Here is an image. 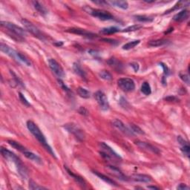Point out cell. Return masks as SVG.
<instances>
[{
    "label": "cell",
    "mask_w": 190,
    "mask_h": 190,
    "mask_svg": "<svg viewBox=\"0 0 190 190\" xmlns=\"http://www.w3.org/2000/svg\"><path fill=\"white\" fill-rule=\"evenodd\" d=\"M26 125L27 128H28V129L30 131V132L37 139V140L40 143V144L46 149V151L48 152H49L52 157L56 158L55 153L54 152L53 149H51V147L48 143H47L46 137L43 135V133L42 132L41 130L39 129V128L31 120L27 121Z\"/></svg>",
    "instance_id": "cell-1"
},
{
    "label": "cell",
    "mask_w": 190,
    "mask_h": 190,
    "mask_svg": "<svg viewBox=\"0 0 190 190\" xmlns=\"http://www.w3.org/2000/svg\"><path fill=\"white\" fill-rule=\"evenodd\" d=\"M1 153L2 155L6 160H10V161H12L13 163L15 164L18 172H19V174L22 178H26L27 175H28V172H27L26 168L25 167V166L23 165L22 163L21 162L20 159H19L15 154L3 147L1 149Z\"/></svg>",
    "instance_id": "cell-2"
},
{
    "label": "cell",
    "mask_w": 190,
    "mask_h": 190,
    "mask_svg": "<svg viewBox=\"0 0 190 190\" xmlns=\"http://www.w3.org/2000/svg\"><path fill=\"white\" fill-rule=\"evenodd\" d=\"M1 25L2 27L7 29L10 32V37H12L13 35L14 39H15L16 37L17 38V40L18 41L25 40V37L27 36V33L26 30H24L22 28L18 26V25H15L14 23L5 21H2Z\"/></svg>",
    "instance_id": "cell-3"
},
{
    "label": "cell",
    "mask_w": 190,
    "mask_h": 190,
    "mask_svg": "<svg viewBox=\"0 0 190 190\" xmlns=\"http://www.w3.org/2000/svg\"><path fill=\"white\" fill-rule=\"evenodd\" d=\"M84 10L89 14L90 15H91L92 17L98 18L100 20H111L114 19V16L112 14H110L107 11H105V10H99V9H95L91 8L88 6H86L84 8Z\"/></svg>",
    "instance_id": "cell-4"
},
{
    "label": "cell",
    "mask_w": 190,
    "mask_h": 190,
    "mask_svg": "<svg viewBox=\"0 0 190 190\" xmlns=\"http://www.w3.org/2000/svg\"><path fill=\"white\" fill-rule=\"evenodd\" d=\"M102 152H100V155L103 157H105L108 160H121V157L117 152L114 151L113 149H111L108 145L105 144L104 142L99 143V144Z\"/></svg>",
    "instance_id": "cell-5"
},
{
    "label": "cell",
    "mask_w": 190,
    "mask_h": 190,
    "mask_svg": "<svg viewBox=\"0 0 190 190\" xmlns=\"http://www.w3.org/2000/svg\"><path fill=\"white\" fill-rule=\"evenodd\" d=\"M64 128L68 132L75 135L77 140H79V141H83L85 140L86 135H85L84 131L77 125L75 123H67L64 126Z\"/></svg>",
    "instance_id": "cell-6"
},
{
    "label": "cell",
    "mask_w": 190,
    "mask_h": 190,
    "mask_svg": "<svg viewBox=\"0 0 190 190\" xmlns=\"http://www.w3.org/2000/svg\"><path fill=\"white\" fill-rule=\"evenodd\" d=\"M22 24L23 25V26L25 27V28L28 30V32H30V34H33L34 37H37L39 39H45V37L43 36V34L42 32L39 30V29L37 28V27L34 25L33 23L30 22V21L27 20V19H23L21 20Z\"/></svg>",
    "instance_id": "cell-7"
},
{
    "label": "cell",
    "mask_w": 190,
    "mask_h": 190,
    "mask_svg": "<svg viewBox=\"0 0 190 190\" xmlns=\"http://www.w3.org/2000/svg\"><path fill=\"white\" fill-rule=\"evenodd\" d=\"M117 85L120 87V89L126 92L132 91L135 88V82L132 79L130 78H121L118 79Z\"/></svg>",
    "instance_id": "cell-8"
},
{
    "label": "cell",
    "mask_w": 190,
    "mask_h": 190,
    "mask_svg": "<svg viewBox=\"0 0 190 190\" xmlns=\"http://www.w3.org/2000/svg\"><path fill=\"white\" fill-rule=\"evenodd\" d=\"M95 97L101 109L103 110V111H106L109 108L108 98L103 92L101 91H97L95 94Z\"/></svg>",
    "instance_id": "cell-9"
},
{
    "label": "cell",
    "mask_w": 190,
    "mask_h": 190,
    "mask_svg": "<svg viewBox=\"0 0 190 190\" xmlns=\"http://www.w3.org/2000/svg\"><path fill=\"white\" fill-rule=\"evenodd\" d=\"M48 65H49L50 68L51 69L52 71H53L59 79L63 78V77H65V72L64 71H63V68L56 59H49V60H48Z\"/></svg>",
    "instance_id": "cell-10"
},
{
    "label": "cell",
    "mask_w": 190,
    "mask_h": 190,
    "mask_svg": "<svg viewBox=\"0 0 190 190\" xmlns=\"http://www.w3.org/2000/svg\"><path fill=\"white\" fill-rule=\"evenodd\" d=\"M112 125H113V126H115L117 129H118L119 131H121L122 133L125 134V135H133L132 131H131V130L128 129V128L125 126V124L121 120L115 119V120H114L113 121H112Z\"/></svg>",
    "instance_id": "cell-11"
},
{
    "label": "cell",
    "mask_w": 190,
    "mask_h": 190,
    "mask_svg": "<svg viewBox=\"0 0 190 190\" xmlns=\"http://www.w3.org/2000/svg\"><path fill=\"white\" fill-rule=\"evenodd\" d=\"M106 169H107V171L108 172V173H109L110 175H113V176H115L116 177V178L120 179V180H127L126 177L125 176V175H123V173L122 172L118 169V168L115 167V166H107Z\"/></svg>",
    "instance_id": "cell-12"
},
{
    "label": "cell",
    "mask_w": 190,
    "mask_h": 190,
    "mask_svg": "<svg viewBox=\"0 0 190 190\" xmlns=\"http://www.w3.org/2000/svg\"><path fill=\"white\" fill-rule=\"evenodd\" d=\"M135 144H136L137 146H138L140 148H141V149H144L147 150V151L152 152L157 154V155H159V154L160 153V151L157 149V147L152 146V145L148 144V143L141 142V141H136V142H135Z\"/></svg>",
    "instance_id": "cell-13"
},
{
    "label": "cell",
    "mask_w": 190,
    "mask_h": 190,
    "mask_svg": "<svg viewBox=\"0 0 190 190\" xmlns=\"http://www.w3.org/2000/svg\"><path fill=\"white\" fill-rule=\"evenodd\" d=\"M0 49H1V51L3 52V53H5V54H7V55H8L9 57L14 58V59H17V60L18 52L10 48V46H8V45L4 44L3 42H2L1 45H0Z\"/></svg>",
    "instance_id": "cell-14"
},
{
    "label": "cell",
    "mask_w": 190,
    "mask_h": 190,
    "mask_svg": "<svg viewBox=\"0 0 190 190\" xmlns=\"http://www.w3.org/2000/svg\"><path fill=\"white\" fill-rule=\"evenodd\" d=\"M67 32H69V33L75 34H78V35L81 36H85V37H93L96 36L95 34L89 31H87L85 29H81V28H71L67 30Z\"/></svg>",
    "instance_id": "cell-15"
},
{
    "label": "cell",
    "mask_w": 190,
    "mask_h": 190,
    "mask_svg": "<svg viewBox=\"0 0 190 190\" xmlns=\"http://www.w3.org/2000/svg\"><path fill=\"white\" fill-rule=\"evenodd\" d=\"M131 179L135 181L140 183H150L152 181V178L147 175L143 174H135L131 176Z\"/></svg>",
    "instance_id": "cell-16"
},
{
    "label": "cell",
    "mask_w": 190,
    "mask_h": 190,
    "mask_svg": "<svg viewBox=\"0 0 190 190\" xmlns=\"http://www.w3.org/2000/svg\"><path fill=\"white\" fill-rule=\"evenodd\" d=\"M22 154L27 157V158L29 159V160H31L32 161L37 163V164H42V159L40 157L36 155V154L31 152L30 151H28L27 149L23 152Z\"/></svg>",
    "instance_id": "cell-17"
},
{
    "label": "cell",
    "mask_w": 190,
    "mask_h": 190,
    "mask_svg": "<svg viewBox=\"0 0 190 190\" xmlns=\"http://www.w3.org/2000/svg\"><path fill=\"white\" fill-rule=\"evenodd\" d=\"M189 16V12L187 10H183L174 16L173 19L176 22H183L188 19Z\"/></svg>",
    "instance_id": "cell-18"
},
{
    "label": "cell",
    "mask_w": 190,
    "mask_h": 190,
    "mask_svg": "<svg viewBox=\"0 0 190 190\" xmlns=\"http://www.w3.org/2000/svg\"><path fill=\"white\" fill-rule=\"evenodd\" d=\"M94 174L97 175V177H99L101 180H103V181L107 183L108 184H110V185H112V186H117V183H116L115 180H112L111 178H109L108 177L106 176V175H104L103 174H101L100 172H97V171L94 172Z\"/></svg>",
    "instance_id": "cell-19"
},
{
    "label": "cell",
    "mask_w": 190,
    "mask_h": 190,
    "mask_svg": "<svg viewBox=\"0 0 190 190\" xmlns=\"http://www.w3.org/2000/svg\"><path fill=\"white\" fill-rule=\"evenodd\" d=\"M108 4L113 5V6L117 7V8L123 9L126 10L128 8V4L126 1H108L107 2Z\"/></svg>",
    "instance_id": "cell-20"
},
{
    "label": "cell",
    "mask_w": 190,
    "mask_h": 190,
    "mask_svg": "<svg viewBox=\"0 0 190 190\" xmlns=\"http://www.w3.org/2000/svg\"><path fill=\"white\" fill-rule=\"evenodd\" d=\"M73 69L75 71V74H77V75L79 76L81 78L86 79V74L85 72V71L83 69L82 67L79 63H75L73 66Z\"/></svg>",
    "instance_id": "cell-21"
},
{
    "label": "cell",
    "mask_w": 190,
    "mask_h": 190,
    "mask_svg": "<svg viewBox=\"0 0 190 190\" xmlns=\"http://www.w3.org/2000/svg\"><path fill=\"white\" fill-rule=\"evenodd\" d=\"M65 169H66V171H67V172H68V174H69L70 176L72 177V178L75 179L76 181L78 183V184H79V185H81L83 186H86V182H85L84 179H83V178H81V177L79 176V175H75V174H74L69 169H68V168L66 167V166H65Z\"/></svg>",
    "instance_id": "cell-22"
},
{
    "label": "cell",
    "mask_w": 190,
    "mask_h": 190,
    "mask_svg": "<svg viewBox=\"0 0 190 190\" xmlns=\"http://www.w3.org/2000/svg\"><path fill=\"white\" fill-rule=\"evenodd\" d=\"M33 5L34 8L37 10L38 13L41 14V15L45 16L46 14H48V10H46V8L44 6H42L40 3L38 2H33Z\"/></svg>",
    "instance_id": "cell-23"
},
{
    "label": "cell",
    "mask_w": 190,
    "mask_h": 190,
    "mask_svg": "<svg viewBox=\"0 0 190 190\" xmlns=\"http://www.w3.org/2000/svg\"><path fill=\"white\" fill-rule=\"evenodd\" d=\"M189 5V2H185V1H180L178 2H177V4L175 5V6L173 7V8H172L171 9H169V10H167V11H166L165 14H169V13L174 11V10H178V9L182 8V7H185V6H188V5Z\"/></svg>",
    "instance_id": "cell-24"
},
{
    "label": "cell",
    "mask_w": 190,
    "mask_h": 190,
    "mask_svg": "<svg viewBox=\"0 0 190 190\" xmlns=\"http://www.w3.org/2000/svg\"><path fill=\"white\" fill-rule=\"evenodd\" d=\"M167 42H168L167 39H156V40L150 41L148 45H149V46L150 47H160L164 46V45H166Z\"/></svg>",
    "instance_id": "cell-25"
},
{
    "label": "cell",
    "mask_w": 190,
    "mask_h": 190,
    "mask_svg": "<svg viewBox=\"0 0 190 190\" xmlns=\"http://www.w3.org/2000/svg\"><path fill=\"white\" fill-rule=\"evenodd\" d=\"M8 144L12 146V147H14V149H16L17 150H18V151H19L22 153L23 152H24L25 150L26 149V148L24 147V146H23L22 144H19V142H17V141H15V140H8Z\"/></svg>",
    "instance_id": "cell-26"
},
{
    "label": "cell",
    "mask_w": 190,
    "mask_h": 190,
    "mask_svg": "<svg viewBox=\"0 0 190 190\" xmlns=\"http://www.w3.org/2000/svg\"><path fill=\"white\" fill-rule=\"evenodd\" d=\"M77 92L79 95V97H83V98L88 99L91 97V94H90V92L88 91L87 89H86V88H82V87H79V88H77Z\"/></svg>",
    "instance_id": "cell-27"
},
{
    "label": "cell",
    "mask_w": 190,
    "mask_h": 190,
    "mask_svg": "<svg viewBox=\"0 0 190 190\" xmlns=\"http://www.w3.org/2000/svg\"><path fill=\"white\" fill-rule=\"evenodd\" d=\"M140 40H139V39H137V40L128 42L126 43V44H125L124 46H123V49L126 50V51L132 49V48H135V47L138 46V45L140 44Z\"/></svg>",
    "instance_id": "cell-28"
},
{
    "label": "cell",
    "mask_w": 190,
    "mask_h": 190,
    "mask_svg": "<svg viewBox=\"0 0 190 190\" xmlns=\"http://www.w3.org/2000/svg\"><path fill=\"white\" fill-rule=\"evenodd\" d=\"M141 91L143 94H144L145 95H150L152 93V89L151 86H150L149 83L147 82H144L141 86Z\"/></svg>",
    "instance_id": "cell-29"
},
{
    "label": "cell",
    "mask_w": 190,
    "mask_h": 190,
    "mask_svg": "<svg viewBox=\"0 0 190 190\" xmlns=\"http://www.w3.org/2000/svg\"><path fill=\"white\" fill-rule=\"evenodd\" d=\"M120 31V29L116 28V27H110V28H103L100 30V33L103 34H112Z\"/></svg>",
    "instance_id": "cell-30"
},
{
    "label": "cell",
    "mask_w": 190,
    "mask_h": 190,
    "mask_svg": "<svg viewBox=\"0 0 190 190\" xmlns=\"http://www.w3.org/2000/svg\"><path fill=\"white\" fill-rule=\"evenodd\" d=\"M17 60L20 61V62H22V63H23L25 65H26L27 66H31V63H30V61L29 60L28 58L25 57V55H23L22 54L19 53V52H18Z\"/></svg>",
    "instance_id": "cell-31"
},
{
    "label": "cell",
    "mask_w": 190,
    "mask_h": 190,
    "mask_svg": "<svg viewBox=\"0 0 190 190\" xmlns=\"http://www.w3.org/2000/svg\"><path fill=\"white\" fill-rule=\"evenodd\" d=\"M29 189L32 190H39V189H46V188L38 185V184H36L34 180H30V181H29Z\"/></svg>",
    "instance_id": "cell-32"
},
{
    "label": "cell",
    "mask_w": 190,
    "mask_h": 190,
    "mask_svg": "<svg viewBox=\"0 0 190 190\" xmlns=\"http://www.w3.org/2000/svg\"><path fill=\"white\" fill-rule=\"evenodd\" d=\"M99 77L105 80H111L112 79V75L107 71H102L99 72Z\"/></svg>",
    "instance_id": "cell-33"
},
{
    "label": "cell",
    "mask_w": 190,
    "mask_h": 190,
    "mask_svg": "<svg viewBox=\"0 0 190 190\" xmlns=\"http://www.w3.org/2000/svg\"><path fill=\"white\" fill-rule=\"evenodd\" d=\"M142 28V26L141 25H131V26L128 27V28L123 29V30H122L121 31L122 32H131V31H135V30H139V29H140Z\"/></svg>",
    "instance_id": "cell-34"
},
{
    "label": "cell",
    "mask_w": 190,
    "mask_h": 190,
    "mask_svg": "<svg viewBox=\"0 0 190 190\" xmlns=\"http://www.w3.org/2000/svg\"><path fill=\"white\" fill-rule=\"evenodd\" d=\"M130 127H131V131H132L133 133L139 134V135H144V131H143V130L141 129L139 126H137V125L130 124Z\"/></svg>",
    "instance_id": "cell-35"
},
{
    "label": "cell",
    "mask_w": 190,
    "mask_h": 190,
    "mask_svg": "<svg viewBox=\"0 0 190 190\" xmlns=\"http://www.w3.org/2000/svg\"><path fill=\"white\" fill-rule=\"evenodd\" d=\"M108 63L111 66L114 67V68H118V69H120V67H121L120 63L119 62L118 60H117V59H114V58H113V59H109V60H108Z\"/></svg>",
    "instance_id": "cell-36"
},
{
    "label": "cell",
    "mask_w": 190,
    "mask_h": 190,
    "mask_svg": "<svg viewBox=\"0 0 190 190\" xmlns=\"http://www.w3.org/2000/svg\"><path fill=\"white\" fill-rule=\"evenodd\" d=\"M136 19L138 21L143 22H152L153 20L152 18L145 15H137L136 16Z\"/></svg>",
    "instance_id": "cell-37"
},
{
    "label": "cell",
    "mask_w": 190,
    "mask_h": 190,
    "mask_svg": "<svg viewBox=\"0 0 190 190\" xmlns=\"http://www.w3.org/2000/svg\"><path fill=\"white\" fill-rule=\"evenodd\" d=\"M180 150H181L183 154H184V155H186V156L187 157H189V154H190V146H189V144L184 145V146H182L181 147H180Z\"/></svg>",
    "instance_id": "cell-38"
},
{
    "label": "cell",
    "mask_w": 190,
    "mask_h": 190,
    "mask_svg": "<svg viewBox=\"0 0 190 190\" xmlns=\"http://www.w3.org/2000/svg\"><path fill=\"white\" fill-rule=\"evenodd\" d=\"M180 77L184 83H186L187 85H189V75H186V74H185V73H180Z\"/></svg>",
    "instance_id": "cell-39"
},
{
    "label": "cell",
    "mask_w": 190,
    "mask_h": 190,
    "mask_svg": "<svg viewBox=\"0 0 190 190\" xmlns=\"http://www.w3.org/2000/svg\"><path fill=\"white\" fill-rule=\"evenodd\" d=\"M19 99H20V100L22 101V103L23 104L25 105L26 106H30V104L29 103V102L28 100H27V99L25 98V97L24 95H22V93H19Z\"/></svg>",
    "instance_id": "cell-40"
},
{
    "label": "cell",
    "mask_w": 190,
    "mask_h": 190,
    "mask_svg": "<svg viewBox=\"0 0 190 190\" xmlns=\"http://www.w3.org/2000/svg\"><path fill=\"white\" fill-rule=\"evenodd\" d=\"M178 141L179 144H180L181 146H184V145L189 144V143H188L186 140H184V139L181 136H178Z\"/></svg>",
    "instance_id": "cell-41"
},
{
    "label": "cell",
    "mask_w": 190,
    "mask_h": 190,
    "mask_svg": "<svg viewBox=\"0 0 190 190\" xmlns=\"http://www.w3.org/2000/svg\"><path fill=\"white\" fill-rule=\"evenodd\" d=\"M177 189H180V190H188V189H189V186H186V184H180V185H179L178 187H177Z\"/></svg>",
    "instance_id": "cell-42"
},
{
    "label": "cell",
    "mask_w": 190,
    "mask_h": 190,
    "mask_svg": "<svg viewBox=\"0 0 190 190\" xmlns=\"http://www.w3.org/2000/svg\"><path fill=\"white\" fill-rule=\"evenodd\" d=\"M79 114H81V115H85V116H87L88 115V111H87L84 107H81L80 108H79Z\"/></svg>",
    "instance_id": "cell-43"
},
{
    "label": "cell",
    "mask_w": 190,
    "mask_h": 190,
    "mask_svg": "<svg viewBox=\"0 0 190 190\" xmlns=\"http://www.w3.org/2000/svg\"><path fill=\"white\" fill-rule=\"evenodd\" d=\"M130 66H131L132 68H134V70H135V72H137V71L139 70V65L137 64V63H132L130 64Z\"/></svg>",
    "instance_id": "cell-44"
},
{
    "label": "cell",
    "mask_w": 190,
    "mask_h": 190,
    "mask_svg": "<svg viewBox=\"0 0 190 190\" xmlns=\"http://www.w3.org/2000/svg\"><path fill=\"white\" fill-rule=\"evenodd\" d=\"M92 2L95 3V4L97 5H108V2L106 1H101V0H99V1H92Z\"/></svg>",
    "instance_id": "cell-45"
},
{
    "label": "cell",
    "mask_w": 190,
    "mask_h": 190,
    "mask_svg": "<svg viewBox=\"0 0 190 190\" xmlns=\"http://www.w3.org/2000/svg\"><path fill=\"white\" fill-rule=\"evenodd\" d=\"M160 65H161V66L163 67V68H164V74H165V75H167V74L169 73V69H168L167 66H166L165 64H164V63H160Z\"/></svg>",
    "instance_id": "cell-46"
},
{
    "label": "cell",
    "mask_w": 190,
    "mask_h": 190,
    "mask_svg": "<svg viewBox=\"0 0 190 190\" xmlns=\"http://www.w3.org/2000/svg\"><path fill=\"white\" fill-rule=\"evenodd\" d=\"M166 100H168V101H170V102H171V101L174 100V99H175V100H177V99L175 98V97H168L167 98H166Z\"/></svg>",
    "instance_id": "cell-47"
},
{
    "label": "cell",
    "mask_w": 190,
    "mask_h": 190,
    "mask_svg": "<svg viewBox=\"0 0 190 190\" xmlns=\"http://www.w3.org/2000/svg\"><path fill=\"white\" fill-rule=\"evenodd\" d=\"M148 188H149V189H159L158 187H157V186H148Z\"/></svg>",
    "instance_id": "cell-48"
}]
</instances>
